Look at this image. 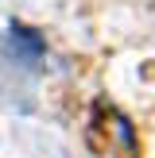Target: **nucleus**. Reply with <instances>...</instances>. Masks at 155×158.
<instances>
[{
	"label": "nucleus",
	"instance_id": "obj_1",
	"mask_svg": "<svg viewBox=\"0 0 155 158\" xmlns=\"http://www.w3.org/2000/svg\"><path fill=\"white\" fill-rule=\"evenodd\" d=\"M8 39H12V43H20L23 50H27V58H31V62L43 54V39H39L31 27H23V23H12V27H8Z\"/></svg>",
	"mask_w": 155,
	"mask_h": 158
}]
</instances>
